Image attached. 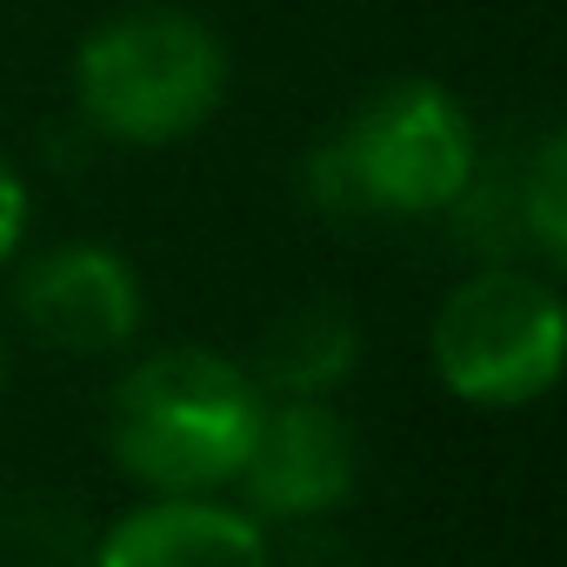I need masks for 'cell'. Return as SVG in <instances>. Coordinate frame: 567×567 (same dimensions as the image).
<instances>
[{
  "mask_svg": "<svg viewBox=\"0 0 567 567\" xmlns=\"http://www.w3.org/2000/svg\"><path fill=\"white\" fill-rule=\"evenodd\" d=\"M481 161L467 107L427 81L401 74L354 101V114L308 154V200L328 220H427L447 214Z\"/></svg>",
  "mask_w": 567,
  "mask_h": 567,
  "instance_id": "6da1fadb",
  "label": "cell"
},
{
  "mask_svg": "<svg viewBox=\"0 0 567 567\" xmlns=\"http://www.w3.org/2000/svg\"><path fill=\"white\" fill-rule=\"evenodd\" d=\"M267 394L214 348H161L134 361L107 401V447L147 494H214L240 474Z\"/></svg>",
  "mask_w": 567,
  "mask_h": 567,
  "instance_id": "7a4b0ae2",
  "label": "cell"
},
{
  "mask_svg": "<svg viewBox=\"0 0 567 567\" xmlns=\"http://www.w3.org/2000/svg\"><path fill=\"white\" fill-rule=\"evenodd\" d=\"M74 107L114 147H174L214 121L227 101L220 34L167 0L121 8L74 48Z\"/></svg>",
  "mask_w": 567,
  "mask_h": 567,
  "instance_id": "3957f363",
  "label": "cell"
},
{
  "mask_svg": "<svg viewBox=\"0 0 567 567\" xmlns=\"http://www.w3.org/2000/svg\"><path fill=\"white\" fill-rule=\"evenodd\" d=\"M560 295L514 260H487L434 315V374L474 408H527L560 374Z\"/></svg>",
  "mask_w": 567,
  "mask_h": 567,
  "instance_id": "277c9868",
  "label": "cell"
},
{
  "mask_svg": "<svg viewBox=\"0 0 567 567\" xmlns=\"http://www.w3.org/2000/svg\"><path fill=\"white\" fill-rule=\"evenodd\" d=\"M141 280L134 267L101 247V240H61L41 247L21 274H14V315L21 328L54 348V354H114L141 334Z\"/></svg>",
  "mask_w": 567,
  "mask_h": 567,
  "instance_id": "5b68a950",
  "label": "cell"
},
{
  "mask_svg": "<svg viewBox=\"0 0 567 567\" xmlns=\"http://www.w3.org/2000/svg\"><path fill=\"white\" fill-rule=\"evenodd\" d=\"M354 474H361L354 427L328 401H267L234 481L274 520H315L354 494Z\"/></svg>",
  "mask_w": 567,
  "mask_h": 567,
  "instance_id": "8992f818",
  "label": "cell"
},
{
  "mask_svg": "<svg viewBox=\"0 0 567 567\" xmlns=\"http://www.w3.org/2000/svg\"><path fill=\"white\" fill-rule=\"evenodd\" d=\"M87 567H274V547L247 514L207 494H154L94 540Z\"/></svg>",
  "mask_w": 567,
  "mask_h": 567,
  "instance_id": "52a82bcc",
  "label": "cell"
},
{
  "mask_svg": "<svg viewBox=\"0 0 567 567\" xmlns=\"http://www.w3.org/2000/svg\"><path fill=\"white\" fill-rule=\"evenodd\" d=\"M361 361V328L334 301H301L288 308L254 348V388L267 401H328Z\"/></svg>",
  "mask_w": 567,
  "mask_h": 567,
  "instance_id": "ba28073f",
  "label": "cell"
},
{
  "mask_svg": "<svg viewBox=\"0 0 567 567\" xmlns=\"http://www.w3.org/2000/svg\"><path fill=\"white\" fill-rule=\"evenodd\" d=\"M514 194H520V234L527 254H540L547 267L567 254V141L540 134L534 154L514 167Z\"/></svg>",
  "mask_w": 567,
  "mask_h": 567,
  "instance_id": "9c48e42d",
  "label": "cell"
},
{
  "mask_svg": "<svg viewBox=\"0 0 567 567\" xmlns=\"http://www.w3.org/2000/svg\"><path fill=\"white\" fill-rule=\"evenodd\" d=\"M21 240H28V181H21V167L8 154H0V267L21 254Z\"/></svg>",
  "mask_w": 567,
  "mask_h": 567,
  "instance_id": "30bf717a",
  "label": "cell"
},
{
  "mask_svg": "<svg viewBox=\"0 0 567 567\" xmlns=\"http://www.w3.org/2000/svg\"><path fill=\"white\" fill-rule=\"evenodd\" d=\"M288 567H361V560H354V554H348L334 534H321V527H315V534H295V547H288Z\"/></svg>",
  "mask_w": 567,
  "mask_h": 567,
  "instance_id": "8fae6325",
  "label": "cell"
},
{
  "mask_svg": "<svg viewBox=\"0 0 567 567\" xmlns=\"http://www.w3.org/2000/svg\"><path fill=\"white\" fill-rule=\"evenodd\" d=\"M0 388H8V341H0Z\"/></svg>",
  "mask_w": 567,
  "mask_h": 567,
  "instance_id": "7c38bea8",
  "label": "cell"
}]
</instances>
